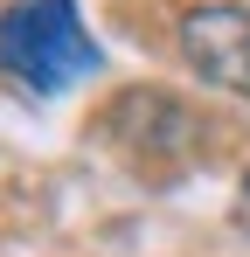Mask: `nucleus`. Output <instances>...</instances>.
Segmentation results:
<instances>
[{
	"label": "nucleus",
	"instance_id": "nucleus-1",
	"mask_svg": "<svg viewBox=\"0 0 250 257\" xmlns=\"http://www.w3.org/2000/svg\"><path fill=\"white\" fill-rule=\"evenodd\" d=\"M97 70V42L83 28L77 0H14L0 14V77L35 97H56Z\"/></svg>",
	"mask_w": 250,
	"mask_h": 257
},
{
	"label": "nucleus",
	"instance_id": "nucleus-2",
	"mask_svg": "<svg viewBox=\"0 0 250 257\" xmlns=\"http://www.w3.org/2000/svg\"><path fill=\"white\" fill-rule=\"evenodd\" d=\"M181 49H188L202 84L250 97V14L243 7H195L181 21Z\"/></svg>",
	"mask_w": 250,
	"mask_h": 257
}]
</instances>
